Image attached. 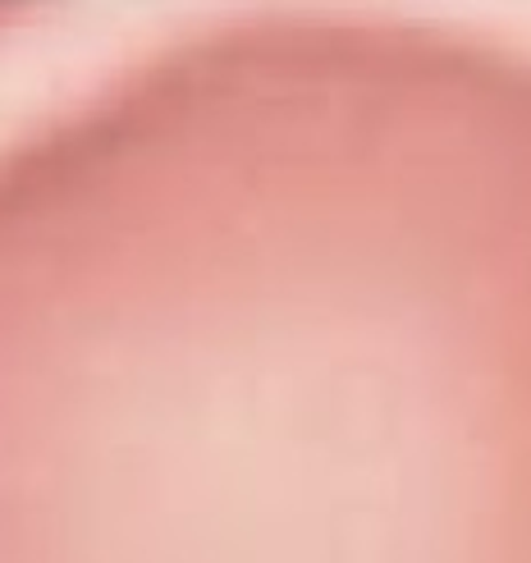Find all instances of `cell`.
Returning <instances> with one entry per match:
<instances>
[{
	"label": "cell",
	"mask_w": 531,
	"mask_h": 563,
	"mask_svg": "<svg viewBox=\"0 0 531 563\" xmlns=\"http://www.w3.org/2000/svg\"><path fill=\"white\" fill-rule=\"evenodd\" d=\"M0 563H531V51L230 19L0 147Z\"/></svg>",
	"instance_id": "1"
}]
</instances>
